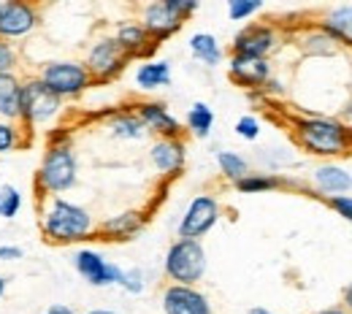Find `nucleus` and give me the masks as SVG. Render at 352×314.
Listing matches in <instances>:
<instances>
[{
    "instance_id": "obj_1",
    "label": "nucleus",
    "mask_w": 352,
    "mask_h": 314,
    "mask_svg": "<svg viewBox=\"0 0 352 314\" xmlns=\"http://www.w3.org/2000/svg\"><path fill=\"white\" fill-rule=\"evenodd\" d=\"M293 135L301 149L320 157L350 155L352 149V133L331 117H301L293 122Z\"/></svg>"
},
{
    "instance_id": "obj_2",
    "label": "nucleus",
    "mask_w": 352,
    "mask_h": 314,
    "mask_svg": "<svg viewBox=\"0 0 352 314\" xmlns=\"http://www.w3.org/2000/svg\"><path fill=\"white\" fill-rule=\"evenodd\" d=\"M95 233V223L89 217L87 209L68 203L63 198H54L41 214V236L49 244H74L85 241L87 236Z\"/></svg>"
},
{
    "instance_id": "obj_3",
    "label": "nucleus",
    "mask_w": 352,
    "mask_h": 314,
    "mask_svg": "<svg viewBox=\"0 0 352 314\" xmlns=\"http://www.w3.org/2000/svg\"><path fill=\"white\" fill-rule=\"evenodd\" d=\"M76 184V157L71 144H49L41 168L36 174L38 195L46 192H65Z\"/></svg>"
},
{
    "instance_id": "obj_4",
    "label": "nucleus",
    "mask_w": 352,
    "mask_h": 314,
    "mask_svg": "<svg viewBox=\"0 0 352 314\" xmlns=\"http://www.w3.org/2000/svg\"><path fill=\"white\" fill-rule=\"evenodd\" d=\"M195 11H198V0H157V3L144 5L141 25L152 36V41L160 44V41L171 38L184 25V19Z\"/></svg>"
},
{
    "instance_id": "obj_5",
    "label": "nucleus",
    "mask_w": 352,
    "mask_h": 314,
    "mask_svg": "<svg viewBox=\"0 0 352 314\" xmlns=\"http://www.w3.org/2000/svg\"><path fill=\"white\" fill-rule=\"evenodd\" d=\"M204 271H206V252H204L201 241L179 238L171 244V249L166 255V273L174 284L192 287L195 282H201Z\"/></svg>"
},
{
    "instance_id": "obj_6",
    "label": "nucleus",
    "mask_w": 352,
    "mask_h": 314,
    "mask_svg": "<svg viewBox=\"0 0 352 314\" xmlns=\"http://www.w3.org/2000/svg\"><path fill=\"white\" fill-rule=\"evenodd\" d=\"M63 100L54 95V92L46 87L38 76H28L22 79V128H33V125H41L49 122L57 111H60Z\"/></svg>"
},
{
    "instance_id": "obj_7",
    "label": "nucleus",
    "mask_w": 352,
    "mask_h": 314,
    "mask_svg": "<svg viewBox=\"0 0 352 314\" xmlns=\"http://www.w3.org/2000/svg\"><path fill=\"white\" fill-rule=\"evenodd\" d=\"M38 79H41L60 100H63V98H76V95H82V92L92 85V76L87 74L85 63H74V60L46 63L44 68H41V74H38Z\"/></svg>"
},
{
    "instance_id": "obj_8",
    "label": "nucleus",
    "mask_w": 352,
    "mask_h": 314,
    "mask_svg": "<svg viewBox=\"0 0 352 314\" xmlns=\"http://www.w3.org/2000/svg\"><path fill=\"white\" fill-rule=\"evenodd\" d=\"M128 60L131 57L120 49V44L114 38H100L98 44H92V49H89L85 68L92 76V82H111V79H117L125 71Z\"/></svg>"
},
{
    "instance_id": "obj_9",
    "label": "nucleus",
    "mask_w": 352,
    "mask_h": 314,
    "mask_svg": "<svg viewBox=\"0 0 352 314\" xmlns=\"http://www.w3.org/2000/svg\"><path fill=\"white\" fill-rule=\"evenodd\" d=\"M41 25V8L33 3H19V0H6L0 3V38H22L33 33Z\"/></svg>"
},
{
    "instance_id": "obj_10",
    "label": "nucleus",
    "mask_w": 352,
    "mask_h": 314,
    "mask_svg": "<svg viewBox=\"0 0 352 314\" xmlns=\"http://www.w3.org/2000/svg\"><path fill=\"white\" fill-rule=\"evenodd\" d=\"M220 220V203L212 195H198L187 206L182 223H179V238H192L198 241L204 233H209Z\"/></svg>"
},
{
    "instance_id": "obj_11",
    "label": "nucleus",
    "mask_w": 352,
    "mask_h": 314,
    "mask_svg": "<svg viewBox=\"0 0 352 314\" xmlns=\"http://www.w3.org/2000/svg\"><path fill=\"white\" fill-rule=\"evenodd\" d=\"M163 312L166 314H212L209 298L187 284H171L163 293Z\"/></svg>"
},
{
    "instance_id": "obj_12",
    "label": "nucleus",
    "mask_w": 352,
    "mask_h": 314,
    "mask_svg": "<svg viewBox=\"0 0 352 314\" xmlns=\"http://www.w3.org/2000/svg\"><path fill=\"white\" fill-rule=\"evenodd\" d=\"M276 46V30L268 25H250L244 27L236 41H233V54L239 57H261L265 60V54Z\"/></svg>"
},
{
    "instance_id": "obj_13",
    "label": "nucleus",
    "mask_w": 352,
    "mask_h": 314,
    "mask_svg": "<svg viewBox=\"0 0 352 314\" xmlns=\"http://www.w3.org/2000/svg\"><path fill=\"white\" fill-rule=\"evenodd\" d=\"M74 263H76V271L87 279L89 284H95V287L122 282V269H117V266L106 263V260H103L98 252H92V249H82V252H76Z\"/></svg>"
},
{
    "instance_id": "obj_14",
    "label": "nucleus",
    "mask_w": 352,
    "mask_h": 314,
    "mask_svg": "<svg viewBox=\"0 0 352 314\" xmlns=\"http://www.w3.org/2000/svg\"><path fill=\"white\" fill-rule=\"evenodd\" d=\"M135 117L144 122L146 131L157 133L160 138H182V125H179V120L171 117V111H168L163 103L146 100V103L138 106Z\"/></svg>"
},
{
    "instance_id": "obj_15",
    "label": "nucleus",
    "mask_w": 352,
    "mask_h": 314,
    "mask_svg": "<svg viewBox=\"0 0 352 314\" xmlns=\"http://www.w3.org/2000/svg\"><path fill=\"white\" fill-rule=\"evenodd\" d=\"M271 76V65L268 60L261 57H239L233 54L230 57V79L239 85V87H263Z\"/></svg>"
},
{
    "instance_id": "obj_16",
    "label": "nucleus",
    "mask_w": 352,
    "mask_h": 314,
    "mask_svg": "<svg viewBox=\"0 0 352 314\" xmlns=\"http://www.w3.org/2000/svg\"><path fill=\"white\" fill-rule=\"evenodd\" d=\"M149 157L155 163V168L166 177H176L182 168H184V157H187V149H184V141L182 138H160L155 141V146L149 149Z\"/></svg>"
},
{
    "instance_id": "obj_17",
    "label": "nucleus",
    "mask_w": 352,
    "mask_h": 314,
    "mask_svg": "<svg viewBox=\"0 0 352 314\" xmlns=\"http://www.w3.org/2000/svg\"><path fill=\"white\" fill-rule=\"evenodd\" d=\"M114 41L120 44V49L128 54V57H144V54H152L155 52V41H152V36L144 30V25L141 22H125V25H120V30H117V36H114Z\"/></svg>"
},
{
    "instance_id": "obj_18",
    "label": "nucleus",
    "mask_w": 352,
    "mask_h": 314,
    "mask_svg": "<svg viewBox=\"0 0 352 314\" xmlns=\"http://www.w3.org/2000/svg\"><path fill=\"white\" fill-rule=\"evenodd\" d=\"M22 117V79L16 74H0V120L19 122Z\"/></svg>"
},
{
    "instance_id": "obj_19",
    "label": "nucleus",
    "mask_w": 352,
    "mask_h": 314,
    "mask_svg": "<svg viewBox=\"0 0 352 314\" xmlns=\"http://www.w3.org/2000/svg\"><path fill=\"white\" fill-rule=\"evenodd\" d=\"M333 44L352 46V5H336L325 14V22L320 27Z\"/></svg>"
},
{
    "instance_id": "obj_20",
    "label": "nucleus",
    "mask_w": 352,
    "mask_h": 314,
    "mask_svg": "<svg viewBox=\"0 0 352 314\" xmlns=\"http://www.w3.org/2000/svg\"><path fill=\"white\" fill-rule=\"evenodd\" d=\"M141 227H144V214H141V212H122V214L106 220L98 230H100L109 241H128V238H133Z\"/></svg>"
},
{
    "instance_id": "obj_21",
    "label": "nucleus",
    "mask_w": 352,
    "mask_h": 314,
    "mask_svg": "<svg viewBox=\"0 0 352 314\" xmlns=\"http://www.w3.org/2000/svg\"><path fill=\"white\" fill-rule=\"evenodd\" d=\"M314 184L328 198H336V195H344L352 187V177L344 168H339V166H320L314 171Z\"/></svg>"
},
{
    "instance_id": "obj_22",
    "label": "nucleus",
    "mask_w": 352,
    "mask_h": 314,
    "mask_svg": "<svg viewBox=\"0 0 352 314\" xmlns=\"http://www.w3.org/2000/svg\"><path fill=\"white\" fill-rule=\"evenodd\" d=\"M171 82V65L163 60L157 63H144L135 74V85L141 90H157V87H166Z\"/></svg>"
},
{
    "instance_id": "obj_23",
    "label": "nucleus",
    "mask_w": 352,
    "mask_h": 314,
    "mask_svg": "<svg viewBox=\"0 0 352 314\" xmlns=\"http://www.w3.org/2000/svg\"><path fill=\"white\" fill-rule=\"evenodd\" d=\"M190 52H192L201 63H206V65H217L222 60L220 44H217V38L209 36V33H195V36L190 38Z\"/></svg>"
},
{
    "instance_id": "obj_24",
    "label": "nucleus",
    "mask_w": 352,
    "mask_h": 314,
    "mask_svg": "<svg viewBox=\"0 0 352 314\" xmlns=\"http://www.w3.org/2000/svg\"><path fill=\"white\" fill-rule=\"evenodd\" d=\"M28 133H30V131L22 128V122L0 120V152H14V149L28 146V138H25Z\"/></svg>"
},
{
    "instance_id": "obj_25",
    "label": "nucleus",
    "mask_w": 352,
    "mask_h": 314,
    "mask_svg": "<svg viewBox=\"0 0 352 314\" xmlns=\"http://www.w3.org/2000/svg\"><path fill=\"white\" fill-rule=\"evenodd\" d=\"M212 125H214V111L206 103H192V109L187 111V128L198 138H204V135H209Z\"/></svg>"
},
{
    "instance_id": "obj_26",
    "label": "nucleus",
    "mask_w": 352,
    "mask_h": 314,
    "mask_svg": "<svg viewBox=\"0 0 352 314\" xmlns=\"http://www.w3.org/2000/svg\"><path fill=\"white\" fill-rule=\"evenodd\" d=\"M111 131L117 138H128V141H138V138H144L146 133V128H144V122L135 117V114H117L114 120H111Z\"/></svg>"
},
{
    "instance_id": "obj_27",
    "label": "nucleus",
    "mask_w": 352,
    "mask_h": 314,
    "mask_svg": "<svg viewBox=\"0 0 352 314\" xmlns=\"http://www.w3.org/2000/svg\"><path fill=\"white\" fill-rule=\"evenodd\" d=\"M282 184L279 177H268V174H247L244 179L236 181V190L244 192V195H255V192H268V190H276Z\"/></svg>"
},
{
    "instance_id": "obj_28",
    "label": "nucleus",
    "mask_w": 352,
    "mask_h": 314,
    "mask_svg": "<svg viewBox=\"0 0 352 314\" xmlns=\"http://www.w3.org/2000/svg\"><path fill=\"white\" fill-rule=\"evenodd\" d=\"M217 163H220V171L230 181L244 179V177L250 174L247 160H244L241 155H236V152H220V155H217Z\"/></svg>"
},
{
    "instance_id": "obj_29",
    "label": "nucleus",
    "mask_w": 352,
    "mask_h": 314,
    "mask_svg": "<svg viewBox=\"0 0 352 314\" xmlns=\"http://www.w3.org/2000/svg\"><path fill=\"white\" fill-rule=\"evenodd\" d=\"M19 209H22V195H19V190L11 187V184H3V187H0V217H3V220H11V217L19 214Z\"/></svg>"
},
{
    "instance_id": "obj_30",
    "label": "nucleus",
    "mask_w": 352,
    "mask_h": 314,
    "mask_svg": "<svg viewBox=\"0 0 352 314\" xmlns=\"http://www.w3.org/2000/svg\"><path fill=\"white\" fill-rule=\"evenodd\" d=\"M261 8H263L261 0H230V3H228V16H230L233 22H241V19L252 16V14L261 11Z\"/></svg>"
},
{
    "instance_id": "obj_31",
    "label": "nucleus",
    "mask_w": 352,
    "mask_h": 314,
    "mask_svg": "<svg viewBox=\"0 0 352 314\" xmlns=\"http://www.w3.org/2000/svg\"><path fill=\"white\" fill-rule=\"evenodd\" d=\"M16 63H19V54H16L14 44L0 38V74H14Z\"/></svg>"
},
{
    "instance_id": "obj_32",
    "label": "nucleus",
    "mask_w": 352,
    "mask_h": 314,
    "mask_svg": "<svg viewBox=\"0 0 352 314\" xmlns=\"http://www.w3.org/2000/svg\"><path fill=\"white\" fill-rule=\"evenodd\" d=\"M236 133L241 135V138H247V141H252V138H258V133H261V122L255 117H241L236 122Z\"/></svg>"
},
{
    "instance_id": "obj_33",
    "label": "nucleus",
    "mask_w": 352,
    "mask_h": 314,
    "mask_svg": "<svg viewBox=\"0 0 352 314\" xmlns=\"http://www.w3.org/2000/svg\"><path fill=\"white\" fill-rule=\"evenodd\" d=\"M328 206H331L336 214H342L347 223H352V198H350V195H336V198H328Z\"/></svg>"
},
{
    "instance_id": "obj_34",
    "label": "nucleus",
    "mask_w": 352,
    "mask_h": 314,
    "mask_svg": "<svg viewBox=\"0 0 352 314\" xmlns=\"http://www.w3.org/2000/svg\"><path fill=\"white\" fill-rule=\"evenodd\" d=\"M125 290L131 293H141L144 290V282H141V271H122V282H120Z\"/></svg>"
},
{
    "instance_id": "obj_35",
    "label": "nucleus",
    "mask_w": 352,
    "mask_h": 314,
    "mask_svg": "<svg viewBox=\"0 0 352 314\" xmlns=\"http://www.w3.org/2000/svg\"><path fill=\"white\" fill-rule=\"evenodd\" d=\"M22 249L19 247H0V260H19Z\"/></svg>"
},
{
    "instance_id": "obj_36",
    "label": "nucleus",
    "mask_w": 352,
    "mask_h": 314,
    "mask_svg": "<svg viewBox=\"0 0 352 314\" xmlns=\"http://www.w3.org/2000/svg\"><path fill=\"white\" fill-rule=\"evenodd\" d=\"M44 314H74L68 306H63V304H54V306H49Z\"/></svg>"
},
{
    "instance_id": "obj_37",
    "label": "nucleus",
    "mask_w": 352,
    "mask_h": 314,
    "mask_svg": "<svg viewBox=\"0 0 352 314\" xmlns=\"http://www.w3.org/2000/svg\"><path fill=\"white\" fill-rule=\"evenodd\" d=\"M344 304H347V306L352 309V282H350V287L344 290Z\"/></svg>"
},
{
    "instance_id": "obj_38",
    "label": "nucleus",
    "mask_w": 352,
    "mask_h": 314,
    "mask_svg": "<svg viewBox=\"0 0 352 314\" xmlns=\"http://www.w3.org/2000/svg\"><path fill=\"white\" fill-rule=\"evenodd\" d=\"M250 314H271L268 309H261V306H255V309H250Z\"/></svg>"
},
{
    "instance_id": "obj_39",
    "label": "nucleus",
    "mask_w": 352,
    "mask_h": 314,
    "mask_svg": "<svg viewBox=\"0 0 352 314\" xmlns=\"http://www.w3.org/2000/svg\"><path fill=\"white\" fill-rule=\"evenodd\" d=\"M6 282H8V279H3V276H0V298H3V293H6Z\"/></svg>"
},
{
    "instance_id": "obj_40",
    "label": "nucleus",
    "mask_w": 352,
    "mask_h": 314,
    "mask_svg": "<svg viewBox=\"0 0 352 314\" xmlns=\"http://www.w3.org/2000/svg\"><path fill=\"white\" fill-rule=\"evenodd\" d=\"M85 314H114V312H106V309H92V312H85Z\"/></svg>"
},
{
    "instance_id": "obj_41",
    "label": "nucleus",
    "mask_w": 352,
    "mask_h": 314,
    "mask_svg": "<svg viewBox=\"0 0 352 314\" xmlns=\"http://www.w3.org/2000/svg\"><path fill=\"white\" fill-rule=\"evenodd\" d=\"M320 314H344L342 309H325V312H320Z\"/></svg>"
}]
</instances>
